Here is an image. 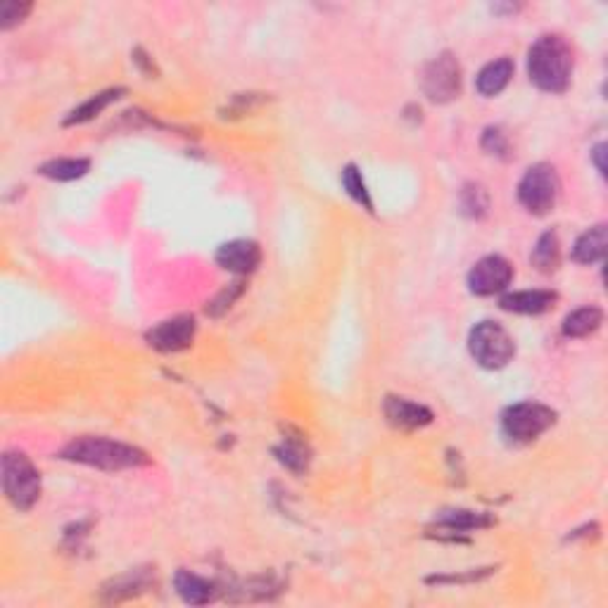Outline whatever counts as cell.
Instances as JSON below:
<instances>
[{"label": "cell", "mask_w": 608, "mask_h": 608, "mask_svg": "<svg viewBox=\"0 0 608 608\" xmlns=\"http://www.w3.org/2000/svg\"><path fill=\"white\" fill-rule=\"evenodd\" d=\"M528 74L540 90L563 93L571 84L572 48L563 37L547 34L532 43L528 53Z\"/></svg>", "instance_id": "cell-1"}, {"label": "cell", "mask_w": 608, "mask_h": 608, "mask_svg": "<svg viewBox=\"0 0 608 608\" xmlns=\"http://www.w3.org/2000/svg\"><path fill=\"white\" fill-rule=\"evenodd\" d=\"M62 459L74 464L93 466L100 471H124V468H138L148 466L150 459L143 449L114 442L108 437H79L62 449Z\"/></svg>", "instance_id": "cell-2"}, {"label": "cell", "mask_w": 608, "mask_h": 608, "mask_svg": "<svg viewBox=\"0 0 608 608\" xmlns=\"http://www.w3.org/2000/svg\"><path fill=\"white\" fill-rule=\"evenodd\" d=\"M3 489L15 508L29 511L41 497V473L22 452H7L3 456Z\"/></svg>", "instance_id": "cell-3"}, {"label": "cell", "mask_w": 608, "mask_h": 608, "mask_svg": "<svg viewBox=\"0 0 608 608\" xmlns=\"http://www.w3.org/2000/svg\"><path fill=\"white\" fill-rule=\"evenodd\" d=\"M561 195L559 173L551 164H535L525 172L519 183V200L530 215L544 216L556 207Z\"/></svg>", "instance_id": "cell-4"}, {"label": "cell", "mask_w": 608, "mask_h": 608, "mask_svg": "<svg viewBox=\"0 0 608 608\" xmlns=\"http://www.w3.org/2000/svg\"><path fill=\"white\" fill-rule=\"evenodd\" d=\"M468 350L483 369H504L516 354L513 338L495 321L477 323L468 335Z\"/></svg>", "instance_id": "cell-5"}, {"label": "cell", "mask_w": 608, "mask_h": 608, "mask_svg": "<svg viewBox=\"0 0 608 608\" xmlns=\"http://www.w3.org/2000/svg\"><path fill=\"white\" fill-rule=\"evenodd\" d=\"M556 424V412L537 402L508 406L501 416V430L513 442H532Z\"/></svg>", "instance_id": "cell-6"}, {"label": "cell", "mask_w": 608, "mask_h": 608, "mask_svg": "<svg viewBox=\"0 0 608 608\" xmlns=\"http://www.w3.org/2000/svg\"><path fill=\"white\" fill-rule=\"evenodd\" d=\"M424 93L433 102H449L461 90V67L452 53H442L424 69Z\"/></svg>", "instance_id": "cell-7"}, {"label": "cell", "mask_w": 608, "mask_h": 608, "mask_svg": "<svg viewBox=\"0 0 608 608\" xmlns=\"http://www.w3.org/2000/svg\"><path fill=\"white\" fill-rule=\"evenodd\" d=\"M511 262L499 255H489L483 257V259L471 268V274H468V288H471L473 295L487 298V295L507 290V288L511 286Z\"/></svg>", "instance_id": "cell-8"}, {"label": "cell", "mask_w": 608, "mask_h": 608, "mask_svg": "<svg viewBox=\"0 0 608 608\" xmlns=\"http://www.w3.org/2000/svg\"><path fill=\"white\" fill-rule=\"evenodd\" d=\"M197 323L193 317H173L167 321L157 323L155 329H150L145 341L150 347H155L160 352H181L185 347H191L195 341Z\"/></svg>", "instance_id": "cell-9"}, {"label": "cell", "mask_w": 608, "mask_h": 608, "mask_svg": "<svg viewBox=\"0 0 608 608\" xmlns=\"http://www.w3.org/2000/svg\"><path fill=\"white\" fill-rule=\"evenodd\" d=\"M262 262V250L255 240H231L216 250V264L233 274H250Z\"/></svg>", "instance_id": "cell-10"}, {"label": "cell", "mask_w": 608, "mask_h": 608, "mask_svg": "<svg viewBox=\"0 0 608 608\" xmlns=\"http://www.w3.org/2000/svg\"><path fill=\"white\" fill-rule=\"evenodd\" d=\"M383 412H385V418L390 424L404 430L424 428V425L433 424V412L428 406L416 404V402L404 400V397H388Z\"/></svg>", "instance_id": "cell-11"}, {"label": "cell", "mask_w": 608, "mask_h": 608, "mask_svg": "<svg viewBox=\"0 0 608 608\" xmlns=\"http://www.w3.org/2000/svg\"><path fill=\"white\" fill-rule=\"evenodd\" d=\"M559 295L551 290H520V292H508L499 302L504 311H513V314H544L556 304Z\"/></svg>", "instance_id": "cell-12"}, {"label": "cell", "mask_w": 608, "mask_h": 608, "mask_svg": "<svg viewBox=\"0 0 608 608\" xmlns=\"http://www.w3.org/2000/svg\"><path fill=\"white\" fill-rule=\"evenodd\" d=\"M513 77V60L511 58H499L492 60L480 69L476 77V90L483 98H495L499 96L501 90L507 89L508 81Z\"/></svg>", "instance_id": "cell-13"}, {"label": "cell", "mask_w": 608, "mask_h": 608, "mask_svg": "<svg viewBox=\"0 0 608 608\" xmlns=\"http://www.w3.org/2000/svg\"><path fill=\"white\" fill-rule=\"evenodd\" d=\"M173 587H176L181 599H183L185 603H191V606H203V603L215 599V584L191 571L176 572V575H173Z\"/></svg>", "instance_id": "cell-14"}, {"label": "cell", "mask_w": 608, "mask_h": 608, "mask_svg": "<svg viewBox=\"0 0 608 608\" xmlns=\"http://www.w3.org/2000/svg\"><path fill=\"white\" fill-rule=\"evenodd\" d=\"M606 226L599 224V226L584 231L575 245H572V259L578 264H594L602 262L603 255H606Z\"/></svg>", "instance_id": "cell-15"}, {"label": "cell", "mask_w": 608, "mask_h": 608, "mask_svg": "<svg viewBox=\"0 0 608 608\" xmlns=\"http://www.w3.org/2000/svg\"><path fill=\"white\" fill-rule=\"evenodd\" d=\"M603 323V311L599 307H580V309L571 311L566 319H563V335L566 338H587V335L596 333L602 329Z\"/></svg>", "instance_id": "cell-16"}, {"label": "cell", "mask_w": 608, "mask_h": 608, "mask_svg": "<svg viewBox=\"0 0 608 608\" xmlns=\"http://www.w3.org/2000/svg\"><path fill=\"white\" fill-rule=\"evenodd\" d=\"M121 93H124V89H110V90H102V93H96V96H90L89 100L81 102L77 110L69 112V117L65 120V124L67 126L86 124V121H90L93 117H98V114L108 108V105H112V102L120 100Z\"/></svg>", "instance_id": "cell-17"}, {"label": "cell", "mask_w": 608, "mask_h": 608, "mask_svg": "<svg viewBox=\"0 0 608 608\" xmlns=\"http://www.w3.org/2000/svg\"><path fill=\"white\" fill-rule=\"evenodd\" d=\"M89 169V160H81V157H60V160H50L46 162V164H41L38 173L53 181H77L81 179V176H86Z\"/></svg>", "instance_id": "cell-18"}, {"label": "cell", "mask_w": 608, "mask_h": 608, "mask_svg": "<svg viewBox=\"0 0 608 608\" xmlns=\"http://www.w3.org/2000/svg\"><path fill=\"white\" fill-rule=\"evenodd\" d=\"M561 259V245L559 238H556L554 231H547L540 236L537 245L532 247L530 262L537 271H542V274H549V271H554L559 267Z\"/></svg>", "instance_id": "cell-19"}, {"label": "cell", "mask_w": 608, "mask_h": 608, "mask_svg": "<svg viewBox=\"0 0 608 608\" xmlns=\"http://www.w3.org/2000/svg\"><path fill=\"white\" fill-rule=\"evenodd\" d=\"M276 456H278V461L286 468H290L292 473H302L307 471V466H309V447L304 445L302 440H292V437H288V440H283L276 447Z\"/></svg>", "instance_id": "cell-20"}, {"label": "cell", "mask_w": 608, "mask_h": 608, "mask_svg": "<svg viewBox=\"0 0 608 608\" xmlns=\"http://www.w3.org/2000/svg\"><path fill=\"white\" fill-rule=\"evenodd\" d=\"M341 183H342V188H345L347 195L352 197L354 203L362 204L366 212H373V200H371L369 188H366L364 176H362L359 167H354V164H347L341 173Z\"/></svg>", "instance_id": "cell-21"}, {"label": "cell", "mask_w": 608, "mask_h": 608, "mask_svg": "<svg viewBox=\"0 0 608 608\" xmlns=\"http://www.w3.org/2000/svg\"><path fill=\"white\" fill-rule=\"evenodd\" d=\"M492 520L485 513H473V511H445L437 519V525L449 532H464V530H476V528H485Z\"/></svg>", "instance_id": "cell-22"}, {"label": "cell", "mask_w": 608, "mask_h": 608, "mask_svg": "<svg viewBox=\"0 0 608 608\" xmlns=\"http://www.w3.org/2000/svg\"><path fill=\"white\" fill-rule=\"evenodd\" d=\"M487 207H489V195L483 185L471 183L461 191V212H464L466 216H473V219L485 216L487 215Z\"/></svg>", "instance_id": "cell-23"}, {"label": "cell", "mask_w": 608, "mask_h": 608, "mask_svg": "<svg viewBox=\"0 0 608 608\" xmlns=\"http://www.w3.org/2000/svg\"><path fill=\"white\" fill-rule=\"evenodd\" d=\"M145 584H148V580H145L141 572H129V575H124V578L114 580L112 590H105V594H110L112 599H120L121 594L133 596L136 592L143 590Z\"/></svg>", "instance_id": "cell-24"}, {"label": "cell", "mask_w": 608, "mask_h": 608, "mask_svg": "<svg viewBox=\"0 0 608 608\" xmlns=\"http://www.w3.org/2000/svg\"><path fill=\"white\" fill-rule=\"evenodd\" d=\"M31 5L29 3H17V0H7L0 5V26L3 29H13L15 25H19L22 19L29 15Z\"/></svg>", "instance_id": "cell-25"}, {"label": "cell", "mask_w": 608, "mask_h": 608, "mask_svg": "<svg viewBox=\"0 0 608 608\" xmlns=\"http://www.w3.org/2000/svg\"><path fill=\"white\" fill-rule=\"evenodd\" d=\"M243 292V283H231V286H226L224 290L216 295V299H212V302L207 304V314H212V317H221L224 311L231 309V304L238 299V295Z\"/></svg>", "instance_id": "cell-26"}, {"label": "cell", "mask_w": 608, "mask_h": 608, "mask_svg": "<svg viewBox=\"0 0 608 608\" xmlns=\"http://www.w3.org/2000/svg\"><path fill=\"white\" fill-rule=\"evenodd\" d=\"M483 148L487 150L489 155H504L508 150V141L499 129H487L483 138Z\"/></svg>", "instance_id": "cell-27"}, {"label": "cell", "mask_w": 608, "mask_h": 608, "mask_svg": "<svg viewBox=\"0 0 608 608\" xmlns=\"http://www.w3.org/2000/svg\"><path fill=\"white\" fill-rule=\"evenodd\" d=\"M603 150H606V145H603V143H599L594 150H592V157H594L596 169H599V173H606V167H603V160H602Z\"/></svg>", "instance_id": "cell-28"}]
</instances>
